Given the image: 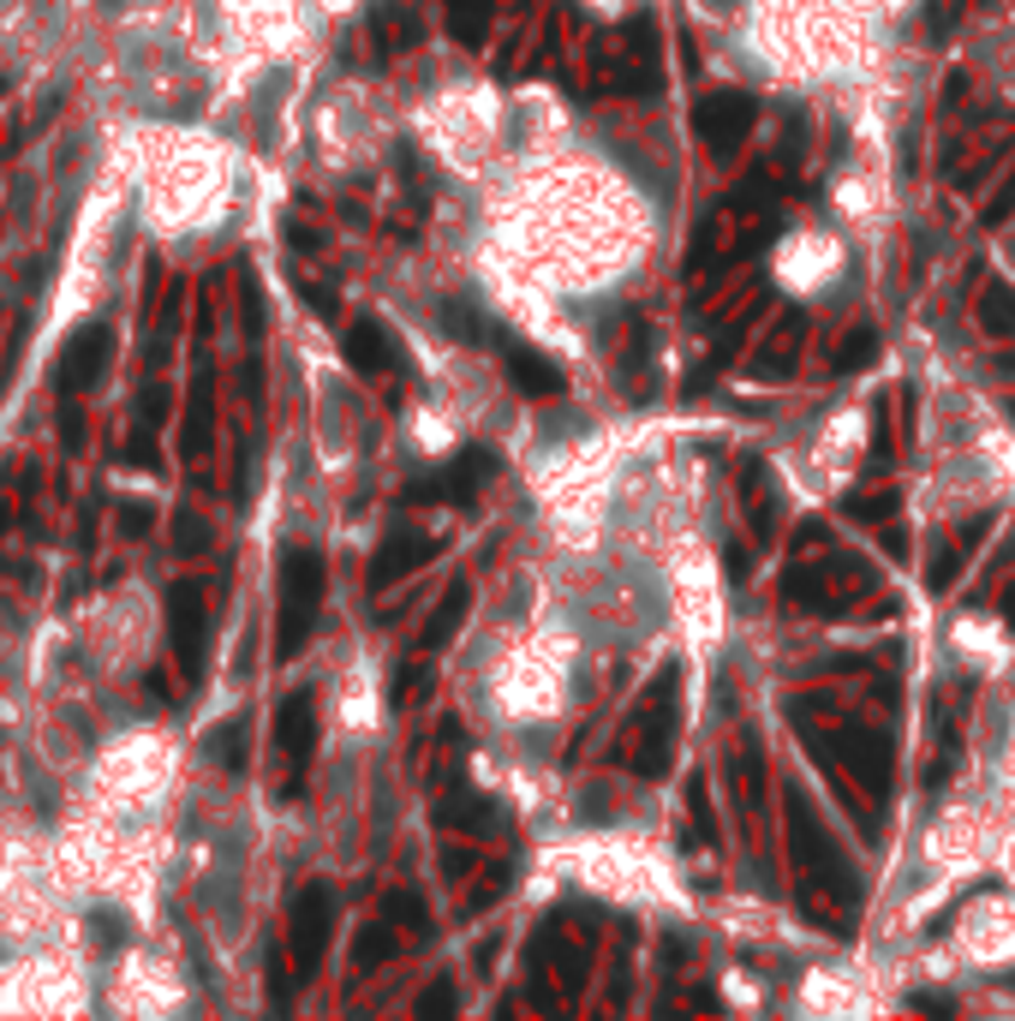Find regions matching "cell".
Returning a JSON list of instances; mask_svg holds the SVG:
<instances>
[{
  "label": "cell",
  "instance_id": "d590c367",
  "mask_svg": "<svg viewBox=\"0 0 1015 1021\" xmlns=\"http://www.w3.org/2000/svg\"><path fill=\"white\" fill-rule=\"evenodd\" d=\"M287 980H299V973H287L282 956H269V1003H275V1010H287V1003H293V986Z\"/></svg>",
  "mask_w": 1015,
  "mask_h": 1021
},
{
  "label": "cell",
  "instance_id": "74e56055",
  "mask_svg": "<svg viewBox=\"0 0 1015 1021\" xmlns=\"http://www.w3.org/2000/svg\"><path fill=\"white\" fill-rule=\"evenodd\" d=\"M1009 210H1015V173H1009V180L992 191V203H985V221H992V228H997V221H1004Z\"/></svg>",
  "mask_w": 1015,
  "mask_h": 1021
},
{
  "label": "cell",
  "instance_id": "5b68a950",
  "mask_svg": "<svg viewBox=\"0 0 1015 1021\" xmlns=\"http://www.w3.org/2000/svg\"><path fill=\"white\" fill-rule=\"evenodd\" d=\"M329 931H335V891L329 884H305L287 908V944H293V973H299V980H311L323 968Z\"/></svg>",
  "mask_w": 1015,
  "mask_h": 1021
},
{
  "label": "cell",
  "instance_id": "30bf717a",
  "mask_svg": "<svg viewBox=\"0 0 1015 1021\" xmlns=\"http://www.w3.org/2000/svg\"><path fill=\"white\" fill-rule=\"evenodd\" d=\"M436 550H443V544H436L431 531H419V526L389 531V538L377 544V556H371V591L406 580V573H419L424 561H436Z\"/></svg>",
  "mask_w": 1015,
  "mask_h": 1021
},
{
  "label": "cell",
  "instance_id": "9c48e42d",
  "mask_svg": "<svg viewBox=\"0 0 1015 1021\" xmlns=\"http://www.w3.org/2000/svg\"><path fill=\"white\" fill-rule=\"evenodd\" d=\"M275 741H282L287 765H293L287 794H299V777H305V765H311V752H317V693L311 687H299V693H287V699H282V712H275Z\"/></svg>",
  "mask_w": 1015,
  "mask_h": 1021
},
{
  "label": "cell",
  "instance_id": "f35d334b",
  "mask_svg": "<svg viewBox=\"0 0 1015 1021\" xmlns=\"http://www.w3.org/2000/svg\"><path fill=\"white\" fill-rule=\"evenodd\" d=\"M245 329H252V340L263 335V299H257V281L245 275Z\"/></svg>",
  "mask_w": 1015,
  "mask_h": 1021
},
{
  "label": "cell",
  "instance_id": "e575fe53",
  "mask_svg": "<svg viewBox=\"0 0 1015 1021\" xmlns=\"http://www.w3.org/2000/svg\"><path fill=\"white\" fill-rule=\"evenodd\" d=\"M747 323H753V310H747V317H734V329H729V347H734V340H741V335H747ZM717 365H729L723 340H717V359H711V365H705V371L694 377V389H705V382H711V377H717Z\"/></svg>",
  "mask_w": 1015,
  "mask_h": 1021
},
{
  "label": "cell",
  "instance_id": "44dd1931",
  "mask_svg": "<svg viewBox=\"0 0 1015 1021\" xmlns=\"http://www.w3.org/2000/svg\"><path fill=\"white\" fill-rule=\"evenodd\" d=\"M394 950H401V938L389 931V920H377V926L359 931V944H352V968L371 973V968H382V961H394Z\"/></svg>",
  "mask_w": 1015,
  "mask_h": 1021
},
{
  "label": "cell",
  "instance_id": "484cf974",
  "mask_svg": "<svg viewBox=\"0 0 1015 1021\" xmlns=\"http://www.w3.org/2000/svg\"><path fill=\"white\" fill-rule=\"evenodd\" d=\"M843 514H848V520H860V526H873V520H890V514H896V491H873V496H848L843 502Z\"/></svg>",
  "mask_w": 1015,
  "mask_h": 1021
},
{
  "label": "cell",
  "instance_id": "d6986e66",
  "mask_svg": "<svg viewBox=\"0 0 1015 1021\" xmlns=\"http://www.w3.org/2000/svg\"><path fill=\"white\" fill-rule=\"evenodd\" d=\"M252 723L245 717H228V723H215L210 729V759L222 765V771H245V759H252Z\"/></svg>",
  "mask_w": 1015,
  "mask_h": 1021
},
{
  "label": "cell",
  "instance_id": "e0dca14e",
  "mask_svg": "<svg viewBox=\"0 0 1015 1021\" xmlns=\"http://www.w3.org/2000/svg\"><path fill=\"white\" fill-rule=\"evenodd\" d=\"M347 359H352V371H364V377H377L382 365L394 359V340L377 329V323H352L347 329Z\"/></svg>",
  "mask_w": 1015,
  "mask_h": 1021
},
{
  "label": "cell",
  "instance_id": "8d00e7d4",
  "mask_svg": "<svg viewBox=\"0 0 1015 1021\" xmlns=\"http://www.w3.org/2000/svg\"><path fill=\"white\" fill-rule=\"evenodd\" d=\"M61 442H66V449H78V442H84V419H78V401H72V394L61 401Z\"/></svg>",
  "mask_w": 1015,
  "mask_h": 1021
},
{
  "label": "cell",
  "instance_id": "b9f144b4",
  "mask_svg": "<svg viewBox=\"0 0 1015 1021\" xmlns=\"http://www.w3.org/2000/svg\"><path fill=\"white\" fill-rule=\"evenodd\" d=\"M794 538H801V550H813V544H825V526H818V520H806L801 531H794Z\"/></svg>",
  "mask_w": 1015,
  "mask_h": 1021
},
{
  "label": "cell",
  "instance_id": "3957f363",
  "mask_svg": "<svg viewBox=\"0 0 1015 1021\" xmlns=\"http://www.w3.org/2000/svg\"><path fill=\"white\" fill-rule=\"evenodd\" d=\"M675 723H681V670H664L652 681V693H645V705L634 712V771L639 777L669 771Z\"/></svg>",
  "mask_w": 1015,
  "mask_h": 1021
},
{
  "label": "cell",
  "instance_id": "60d3db41",
  "mask_svg": "<svg viewBox=\"0 0 1015 1021\" xmlns=\"http://www.w3.org/2000/svg\"><path fill=\"white\" fill-rule=\"evenodd\" d=\"M299 293L311 299V310H323V317H335V293H329V287H317V281H299Z\"/></svg>",
  "mask_w": 1015,
  "mask_h": 1021
},
{
  "label": "cell",
  "instance_id": "7402d4cb",
  "mask_svg": "<svg viewBox=\"0 0 1015 1021\" xmlns=\"http://www.w3.org/2000/svg\"><path fill=\"white\" fill-rule=\"evenodd\" d=\"M490 7L496 0H448V31L466 42V49H478L484 31H490Z\"/></svg>",
  "mask_w": 1015,
  "mask_h": 1021
},
{
  "label": "cell",
  "instance_id": "4316f807",
  "mask_svg": "<svg viewBox=\"0 0 1015 1021\" xmlns=\"http://www.w3.org/2000/svg\"><path fill=\"white\" fill-rule=\"evenodd\" d=\"M91 938H96V950H120V944H131V920H126V914H114V908H96L91 914Z\"/></svg>",
  "mask_w": 1015,
  "mask_h": 1021
},
{
  "label": "cell",
  "instance_id": "cb8c5ba5",
  "mask_svg": "<svg viewBox=\"0 0 1015 1021\" xmlns=\"http://www.w3.org/2000/svg\"><path fill=\"white\" fill-rule=\"evenodd\" d=\"M878 359V329H873V323H866V329H855V335H848L843 340V352H836V371H860V365H873Z\"/></svg>",
  "mask_w": 1015,
  "mask_h": 1021
},
{
  "label": "cell",
  "instance_id": "ac0fdd59",
  "mask_svg": "<svg viewBox=\"0 0 1015 1021\" xmlns=\"http://www.w3.org/2000/svg\"><path fill=\"white\" fill-rule=\"evenodd\" d=\"M443 329L454 335V340H466V347H484V340H503L508 329H496L490 317H484L478 305H466V299H448L443 305Z\"/></svg>",
  "mask_w": 1015,
  "mask_h": 1021
},
{
  "label": "cell",
  "instance_id": "603a6c76",
  "mask_svg": "<svg viewBox=\"0 0 1015 1021\" xmlns=\"http://www.w3.org/2000/svg\"><path fill=\"white\" fill-rule=\"evenodd\" d=\"M382 920H389V926H406L413 938H424V931H431L424 896H413V891H389V896H382Z\"/></svg>",
  "mask_w": 1015,
  "mask_h": 1021
},
{
  "label": "cell",
  "instance_id": "836d02e7",
  "mask_svg": "<svg viewBox=\"0 0 1015 1021\" xmlns=\"http://www.w3.org/2000/svg\"><path fill=\"white\" fill-rule=\"evenodd\" d=\"M997 526V514H974V520H968V531H955V550H962L968 561H974V550H980V538L985 531Z\"/></svg>",
  "mask_w": 1015,
  "mask_h": 1021
},
{
  "label": "cell",
  "instance_id": "9a60e30c",
  "mask_svg": "<svg viewBox=\"0 0 1015 1021\" xmlns=\"http://www.w3.org/2000/svg\"><path fill=\"white\" fill-rule=\"evenodd\" d=\"M436 824H443V831H466V836H496V831H484V824H503V812L484 801V794L448 789L443 801H436Z\"/></svg>",
  "mask_w": 1015,
  "mask_h": 1021
},
{
  "label": "cell",
  "instance_id": "d4e9b609",
  "mask_svg": "<svg viewBox=\"0 0 1015 1021\" xmlns=\"http://www.w3.org/2000/svg\"><path fill=\"white\" fill-rule=\"evenodd\" d=\"M210 544V526H203L198 508H173V550L180 556H198Z\"/></svg>",
  "mask_w": 1015,
  "mask_h": 1021
},
{
  "label": "cell",
  "instance_id": "52a82bcc",
  "mask_svg": "<svg viewBox=\"0 0 1015 1021\" xmlns=\"http://www.w3.org/2000/svg\"><path fill=\"white\" fill-rule=\"evenodd\" d=\"M114 359V329L108 323H84V329L66 335L61 347V365H54V382H61V394H91L102 371H108Z\"/></svg>",
  "mask_w": 1015,
  "mask_h": 1021
},
{
  "label": "cell",
  "instance_id": "5bb4252c",
  "mask_svg": "<svg viewBox=\"0 0 1015 1021\" xmlns=\"http://www.w3.org/2000/svg\"><path fill=\"white\" fill-rule=\"evenodd\" d=\"M801 310H783L776 317V335H764L759 340V359H753V377L759 382H783V377H794V352H801Z\"/></svg>",
  "mask_w": 1015,
  "mask_h": 1021
},
{
  "label": "cell",
  "instance_id": "4dcf8cb0",
  "mask_svg": "<svg viewBox=\"0 0 1015 1021\" xmlns=\"http://www.w3.org/2000/svg\"><path fill=\"white\" fill-rule=\"evenodd\" d=\"M454 1010H461V998H454L448 980H436V986L419 991V1015H424V1021H431V1015H454Z\"/></svg>",
  "mask_w": 1015,
  "mask_h": 1021
},
{
  "label": "cell",
  "instance_id": "ab89813d",
  "mask_svg": "<svg viewBox=\"0 0 1015 1021\" xmlns=\"http://www.w3.org/2000/svg\"><path fill=\"white\" fill-rule=\"evenodd\" d=\"M908 1010H932V1015H950L955 1003H950V998H938V991H908Z\"/></svg>",
  "mask_w": 1015,
  "mask_h": 1021
},
{
  "label": "cell",
  "instance_id": "7bdbcfd3",
  "mask_svg": "<svg viewBox=\"0 0 1015 1021\" xmlns=\"http://www.w3.org/2000/svg\"><path fill=\"white\" fill-rule=\"evenodd\" d=\"M1004 621H1009V633H1015V580L1004 586Z\"/></svg>",
  "mask_w": 1015,
  "mask_h": 1021
},
{
  "label": "cell",
  "instance_id": "8fae6325",
  "mask_svg": "<svg viewBox=\"0 0 1015 1021\" xmlns=\"http://www.w3.org/2000/svg\"><path fill=\"white\" fill-rule=\"evenodd\" d=\"M496 472V454L484 449V442H466L461 454H454V466L443 472V478H431V484H419L413 496H424V502H454V508H466V502H473L478 491H484V478H490Z\"/></svg>",
  "mask_w": 1015,
  "mask_h": 1021
},
{
  "label": "cell",
  "instance_id": "8992f818",
  "mask_svg": "<svg viewBox=\"0 0 1015 1021\" xmlns=\"http://www.w3.org/2000/svg\"><path fill=\"white\" fill-rule=\"evenodd\" d=\"M753 120H759V102L747 91H711V96H699V108H694V126H699L705 150H711L717 161H729L734 150H741Z\"/></svg>",
  "mask_w": 1015,
  "mask_h": 1021
},
{
  "label": "cell",
  "instance_id": "ee69618b",
  "mask_svg": "<svg viewBox=\"0 0 1015 1021\" xmlns=\"http://www.w3.org/2000/svg\"><path fill=\"white\" fill-rule=\"evenodd\" d=\"M0 96H7V78H0Z\"/></svg>",
  "mask_w": 1015,
  "mask_h": 1021
},
{
  "label": "cell",
  "instance_id": "1f68e13d",
  "mask_svg": "<svg viewBox=\"0 0 1015 1021\" xmlns=\"http://www.w3.org/2000/svg\"><path fill=\"white\" fill-rule=\"evenodd\" d=\"M687 807H694L699 842H717V819H711V794H705V782H687Z\"/></svg>",
  "mask_w": 1015,
  "mask_h": 1021
},
{
  "label": "cell",
  "instance_id": "6da1fadb",
  "mask_svg": "<svg viewBox=\"0 0 1015 1021\" xmlns=\"http://www.w3.org/2000/svg\"><path fill=\"white\" fill-rule=\"evenodd\" d=\"M783 812H789V842H794V854H801V866L818 878V891H831L848 914H855L860 896H866V884H860L855 861L843 854V842L831 836V824L818 819L813 801L801 794V782H789V789H783Z\"/></svg>",
  "mask_w": 1015,
  "mask_h": 1021
},
{
  "label": "cell",
  "instance_id": "f546056e",
  "mask_svg": "<svg viewBox=\"0 0 1015 1021\" xmlns=\"http://www.w3.org/2000/svg\"><path fill=\"white\" fill-rule=\"evenodd\" d=\"M962 568H968V556L955 550V544H944V550H938V561H932V573H926V586H932V591H950Z\"/></svg>",
  "mask_w": 1015,
  "mask_h": 1021
},
{
  "label": "cell",
  "instance_id": "83f0119b",
  "mask_svg": "<svg viewBox=\"0 0 1015 1021\" xmlns=\"http://www.w3.org/2000/svg\"><path fill=\"white\" fill-rule=\"evenodd\" d=\"M406 42H419V24H406V12H377V49H406Z\"/></svg>",
  "mask_w": 1015,
  "mask_h": 1021
},
{
  "label": "cell",
  "instance_id": "d6a6232c",
  "mask_svg": "<svg viewBox=\"0 0 1015 1021\" xmlns=\"http://www.w3.org/2000/svg\"><path fill=\"white\" fill-rule=\"evenodd\" d=\"M161 419H168V389L150 382V389H144V401H138V431H156Z\"/></svg>",
  "mask_w": 1015,
  "mask_h": 1021
},
{
  "label": "cell",
  "instance_id": "277c9868",
  "mask_svg": "<svg viewBox=\"0 0 1015 1021\" xmlns=\"http://www.w3.org/2000/svg\"><path fill=\"white\" fill-rule=\"evenodd\" d=\"M168 645L186 681H203V657H210V603H203L198 580L168 586Z\"/></svg>",
  "mask_w": 1015,
  "mask_h": 1021
},
{
  "label": "cell",
  "instance_id": "ba28073f",
  "mask_svg": "<svg viewBox=\"0 0 1015 1021\" xmlns=\"http://www.w3.org/2000/svg\"><path fill=\"white\" fill-rule=\"evenodd\" d=\"M836 752H843L848 777L866 782L873 789V801H885L890 794V777H896V747L885 729H843L836 735Z\"/></svg>",
  "mask_w": 1015,
  "mask_h": 1021
},
{
  "label": "cell",
  "instance_id": "f1b7e54d",
  "mask_svg": "<svg viewBox=\"0 0 1015 1021\" xmlns=\"http://www.w3.org/2000/svg\"><path fill=\"white\" fill-rule=\"evenodd\" d=\"M150 526H156L150 502H120V514H114V531H120V538H144Z\"/></svg>",
  "mask_w": 1015,
  "mask_h": 1021
},
{
  "label": "cell",
  "instance_id": "7a4b0ae2",
  "mask_svg": "<svg viewBox=\"0 0 1015 1021\" xmlns=\"http://www.w3.org/2000/svg\"><path fill=\"white\" fill-rule=\"evenodd\" d=\"M323 586H329V568L311 544L282 556V615H275V657H299L305 640L317 628V610H323Z\"/></svg>",
  "mask_w": 1015,
  "mask_h": 1021
},
{
  "label": "cell",
  "instance_id": "4fadbf2b",
  "mask_svg": "<svg viewBox=\"0 0 1015 1021\" xmlns=\"http://www.w3.org/2000/svg\"><path fill=\"white\" fill-rule=\"evenodd\" d=\"M215 442V377L210 365L198 371V382H191V407H186V431H180V454L186 461H203Z\"/></svg>",
  "mask_w": 1015,
  "mask_h": 1021
},
{
  "label": "cell",
  "instance_id": "ffe728a7",
  "mask_svg": "<svg viewBox=\"0 0 1015 1021\" xmlns=\"http://www.w3.org/2000/svg\"><path fill=\"white\" fill-rule=\"evenodd\" d=\"M980 329L985 335H1015V287H1004V281H992V287L980 293Z\"/></svg>",
  "mask_w": 1015,
  "mask_h": 1021
},
{
  "label": "cell",
  "instance_id": "2e32d148",
  "mask_svg": "<svg viewBox=\"0 0 1015 1021\" xmlns=\"http://www.w3.org/2000/svg\"><path fill=\"white\" fill-rule=\"evenodd\" d=\"M466 615H473V586H466V580H454V586L443 591V603L431 610V621H424V651H443V645H454V633L466 628Z\"/></svg>",
  "mask_w": 1015,
  "mask_h": 1021
},
{
  "label": "cell",
  "instance_id": "7c38bea8",
  "mask_svg": "<svg viewBox=\"0 0 1015 1021\" xmlns=\"http://www.w3.org/2000/svg\"><path fill=\"white\" fill-rule=\"evenodd\" d=\"M503 365H508L514 389L532 394V401H562V394H568V377L556 371L538 347H526V340H514V335H503Z\"/></svg>",
  "mask_w": 1015,
  "mask_h": 1021
}]
</instances>
